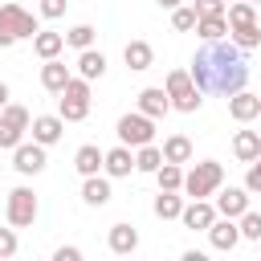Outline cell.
Instances as JSON below:
<instances>
[{
  "label": "cell",
  "instance_id": "30bf717a",
  "mask_svg": "<svg viewBox=\"0 0 261 261\" xmlns=\"http://www.w3.org/2000/svg\"><path fill=\"white\" fill-rule=\"evenodd\" d=\"M216 216H220V212H216V204H208V200H192V204H184V212H179L184 228H192V232H196V228L208 232Z\"/></svg>",
  "mask_w": 261,
  "mask_h": 261
},
{
  "label": "cell",
  "instance_id": "83f0119b",
  "mask_svg": "<svg viewBox=\"0 0 261 261\" xmlns=\"http://www.w3.org/2000/svg\"><path fill=\"white\" fill-rule=\"evenodd\" d=\"M196 33H200V41H224V37H228V16H224V12H220V16H200Z\"/></svg>",
  "mask_w": 261,
  "mask_h": 261
},
{
  "label": "cell",
  "instance_id": "ee69618b",
  "mask_svg": "<svg viewBox=\"0 0 261 261\" xmlns=\"http://www.w3.org/2000/svg\"><path fill=\"white\" fill-rule=\"evenodd\" d=\"M257 245H261V241H257Z\"/></svg>",
  "mask_w": 261,
  "mask_h": 261
},
{
  "label": "cell",
  "instance_id": "836d02e7",
  "mask_svg": "<svg viewBox=\"0 0 261 261\" xmlns=\"http://www.w3.org/2000/svg\"><path fill=\"white\" fill-rule=\"evenodd\" d=\"M237 224H241V241H261V212H241L237 216Z\"/></svg>",
  "mask_w": 261,
  "mask_h": 261
},
{
  "label": "cell",
  "instance_id": "d590c367",
  "mask_svg": "<svg viewBox=\"0 0 261 261\" xmlns=\"http://www.w3.org/2000/svg\"><path fill=\"white\" fill-rule=\"evenodd\" d=\"M20 143H24V130H16V126L0 122V147H4V151H12V147H20Z\"/></svg>",
  "mask_w": 261,
  "mask_h": 261
},
{
  "label": "cell",
  "instance_id": "f1b7e54d",
  "mask_svg": "<svg viewBox=\"0 0 261 261\" xmlns=\"http://www.w3.org/2000/svg\"><path fill=\"white\" fill-rule=\"evenodd\" d=\"M155 184L163 192H184V163H167L163 159V167L155 171Z\"/></svg>",
  "mask_w": 261,
  "mask_h": 261
},
{
  "label": "cell",
  "instance_id": "9a60e30c",
  "mask_svg": "<svg viewBox=\"0 0 261 261\" xmlns=\"http://www.w3.org/2000/svg\"><path fill=\"white\" fill-rule=\"evenodd\" d=\"M249 196H253L249 188H224V192L216 196V212H220V216H232V220H237L241 212H249Z\"/></svg>",
  "mask_w": 261,
  "mask_h": 261
},
{
  "label": "cell",
  "instance_id": "5b68a950",
  "mask_svg": "<svg viewBox=\"0 0 261 261\" xmlns=\"http://www.w3.org/2000/svg\"><path fill=\"white\" fill-rule=\"evenodd\" d=\"M57 114L65 118V122H82L86 114H90V77H69L65 82V90L57 94Z\"/></svg>",
  "mask_w": 261,
  "mask_h": 261
},
{
  "label": "cell",
  "instance_id": "8992f818",
  "mask_svg": "<svg viewBox=\"0 0 261 261\" xmlns=\"http://www.w3.org/2000/svg\"><path fill=\"white\" fill-rule=\"evenodd\" d=\"M114 135H118V143H126V147L155 143V118H147L143 110H130V114H122V118L114 122Z\"/></svg>",
  "mask_w": 261,
  "mask_h": 261
},
{
  "label": "cell",
  "instance_id": "f6af8a7d",
  "mask_svg": "<svg viewBox=\"0 0 261 261\" xmlns=\"http://www.w3.org/2000/svg\"><path fill=\"white\" fill-rule=\"evenodd\" d=\"M253 4H257V0H253Z\"/></svg>",
  "mask_w": 261,
  "mask_h": 261
},
{
  "label": "cell",
  "instance_id": "ba28073f",
  "mask_svg": "<svg viewBox=\"0 0 261 261\" xmlns=\"http://www.w3.org/2000/svg\"><path fill=\"white\" fill-rule=\"evenodd\" d=\"M45 163H49V155H45V147L33 139V143H20V147H12V167L20 171V175H41L45 171Z\"/></svg>",
  "mask_w": 261,
  "mask_h": 261
},
{
  "label": "cell",
  "instance_id": "7bdbcfd3",
  "mask_svg": "<svg viewBox=\"0 0 261 261\" xmlns=\"http://www.w3.org/2000/svg\"><path fill=\"white\" fill-rule=\"evenodd\" d=\"M224 4H232V0H224Z\"/></svg>",
  "mask_w": 261,
  "mask_h": 261
},
{
  "label": "cell",
  "instance_id": "52a82bcc",
  "mask_svg": "<svg viewBox=\"0 0 261 261\" xmlns=\"http://www.w3.org/2000/svg\"><path fill=\"white\" fill-rule=\"evenodd\" d=\"M4 220L12 224V228H29L33 220H37V192L33 188H12L8 192V204H4Z\"/></svg>",
  "mask_w": 261,
  "mask_h": 261
},
{
  "label": "cell",
  "instance_id": "603a6c76",
  "mask_svg": "<svg viewBox=\"0 0 261 261\" xmlns=\"http://www.w3.org/2000/svg\"><path fill=\"white\" fill-rule=\"evenodd\" d=\"M77 73H82V77H90V82H94V77H102V73H106V53H102V49H94V45H90V49H82V53H77Z\"/></svg>",
  "mask_w": 261,
  "mask_h": 261
},
{
  "label": "cell",
  "instance_id": "4fadbf2b",
  "mask_svg": "<svg viewBox=\"0 0 261 261\" xmlns=\"http://www.w3.org/2000/svg\"><path fill=\"white\" fill-rule=\"evenodd\" d=\"M102 171H106L110 179H122V175H130V171H135V147H126V143L110 147V151H106V163H102Z\"/></svg>",
  "mask_w": 261,
  "mask_h": 261
},
{
  "label": "cell",
  "instance_id": "4dcf8cb0",
  "mask_svg": "<svg viewBox=\"0 0 261 261\" xmlns=\"http://www.w3.org/2000/svg\"><path fill=\"white\" fill-rule=\"evenodd\" d=\"M94 37H98V33H94V24H73V29L65 33V45L82 53V49H90V45H94Z\"/></svg>",
  "mask_w": 261,
  "mask_h": 261
},
{
  "label": "cell",
  "instance_id": "8fae6325",
  "mask_svg": "<svg viewBox=\"0 0 261 261\" xmlns=\"http://www.w3.org/2000/svg\"><path fill=\"white\" fill-rule=\"evenodd\" d=\"M228 114H232V122H253V118H261V94L237 90V94L228 98Z\"/></svg>",
  "mask_w": 261,
  "mask_h": 261
},
{
  "label": "cell",
  "instance_id": "e0dca14e",
  "mask_svg": "<svg viewBox=\"0 0 261 261\" xmlns=\"http://www.w3.org/2000/svg\"><path fill=\"white\" fill-rule=\"evenodd\" d=\"M69 77H73V73H69V65H65L61 57H49V61L41 65V86H45L49 94H61Z\"/></svg>",
  "mask_w": 261,
  "mask_h": 261
},
{
  "label": "cell",
  "instance_id": "f546056e",
  "mask_svg": "<svg viewBox=\"0 0 261 261\" xmlns=\"http://www.w3.org/2000/svg\"><path fill=\"white\" fill-rule=\"evenodd\" d=\"M228 37H232V45L245 49V53L261 45V29H257V20H253V24H241V29H228Z\"/></svg>",
  "mask_w": 261,
  "mask_h": 261
},
{
  "label": "cell",
  "instance_id": "4316f807",
  "mask_svg": "<svg viewBox=\"0 0 261 261\" xmlns=\"http://www.w3.org/2000/svg\"><path fill=\"white\" fill-rule=\"evenodd\" d=\"M224 16H228V29L253 24V20H257V4H253V0H232V4L224 8Z\"/></svg>",
  "mask_w": 261,
  "mask_h": 261
},
{
  "label": "cell",
  "instance_id": "b9f144b4",
  "mask_svg": "<svg viewBox=\"0 0 261 261\" xmlns=\"http://www.w3.org/2000/svg\"><path fill=\"white\" fill-rule=\"evenodd\" d=\"M155 4H159V8H167V12H171V8H179V4H184V0H155Z\"/></svg>",
  "mask_w": 261,
  "mask_h": 261
},
{
  "label": "cell",
  "instance_id": "cb8c5ba5",
  "mask_svg": "<svg viewBox=\"0 0 261 261\" xmlns=\"http://www.w3.org/2000/svg\"><path fill=\"white\" fill-rule=\"evenodd\" d=\"M163 167V147H155V143H143V147H135V171H143V175H155Z\"/></svg>",
  "mask_w": 261,
  "mask_h": 261
},
{
  "label": "cell",
  "instance_id": "44dd1931",
  "mask_svg": "<svg viewBox=\"0 0 261 261\" xmlns=\"http://www.w3.org/2000/svg\"><path fill=\"white\" fill-rule=\"evenodd\" d=\"M232 155L241 163H253L261 155V130H237L232 135Z\"/></svg>",
  "mask_w": 261,
  "mask_h": 261
},
{
  "label": "cell",
  "instance_id": "6da1fadb",
  "mask_svg": "<svg viewBox=\"0 0 261 261\" xmlns=\"http://www.w3.org/2000/svg\"><path fill=\"white\" fill-rule=\"evenodd\" d=\"M192 82L204 90V94H224L232 98L237 90H245L249 82V65H245V49L228 41H204V49H196L192 57Z\"/></svg>",
  "mask_w": 261,
  "mask_h": 261
},
{
  "label": "cell",
  "instance_id": "7a4b0ae2",
  "mask_svg": "<svg viewBox=\"0 0 261 261\" xmlns=\"http://www.w3.org/2000/svg\"><path fill=\"white\" fill-rule=\"evenodd\" d=\"M37 33H41V20L24 4H16V0L0 4V49H8L16 41H33Z\"/></svg>",
  "mask_w": 261,
  "mask_h": 261
},
{
  "label": "cell",
  "instance_id": "3957f363",
  "mask_svg": "<svg viewBox=\"0 0 261 261\" xmlns=\"http://www.w3.org/2000/svg\"><path fill=\"white\" fill-rule=\"evenodd\" d=\"M163 90H167V98H171V110H179V114H196V110L204 106V90L192 82L188 69H171L167 82H163Z\"/></svg>",
  "mask_w": 261,
  "mask_h": 261
},
{
  "label": "cell",
  "instance_id": "d6a6232c",
  "mask_svg": "<svg viewBox=\"0 0 261 261\" xmlns=\"http://www.w3.org/2000/svg\"><path fill=\"white\" fill-rule=\"evenodd\" d=\"M200 24V16H196V8H188V4H179V8H171V29L175 33H192Z\"/></svg>",
  "mask_w": 261,
  "mask_h": 261
},
{
  "label": "cell",
  "instance_id": "74e56055",
  "mask_svg": "<svg viewBox=\"0 0 261 261\" xmlns=\"http://www.w3.org/2000/svg\"><path fill=\"white\" fill-rule=\"evenodd\" d=\"M65 8H69V0H41V16H45V20L65 16Z\"/></svg>",
  "mask_w": 261,
  "mask_h": 261
},
{
  "label": "cell",
  "instance_id": "d4e9b609",
  "mask_svg": "<svg viewBox=\"0 0 261 261\" xmlns=\"http://www.w3.org/2000/svg\"><path fill=\"white\" fill-rule=\"evenodd\" d=\"M163 159L167 163H192V139L188 135H167L163 139Z\"/></svg>",
  "mask_w": 261,
  "mask_h": 261
},
{
  "label": "cell",
  "instance_id": "d6986e66",
  "mask_svg": "<svg viewBox=\"0 0 261 261\" xmlns=\"http://www.w3.org/2000/svg\"><path fill=\"white\" fill-rule=\"evenodd\" d=\"M106 245H110V253H118V257L135 253V249H139V232H135V224H110Z\"/></svg>",
  "mask_w": 261,
  "mask_h": 261
},
{
  "label": "cell",
  "instance_id": "9c48e42d",
  "mask_svg": "<svg viewBox=\"0 0 261 261\" xmlns=\"http://www.w3.org/2000/svg\"><path fill=\"white\" fill-rule=\"evenodd\" d=\"M208 241H212V249H216V253H232V249H237V241H241V224H237L232 216H216V220H212V228H208Z\"/></svg>",
  "mask_w": 261,
  "mask_h": 261
},
{
  "label": "cell",
  "instance_id": "e575fe53",
  "mask_svg": "<svg viewBox=\"0 0 261 261\" xmlns=\"http://www.w3.org/2000/svg\"><path fill=\"white\" fill-rule=\"evenodd\" d=\"M16 249H20V241H16V228H12V224H8V228H0V261L16 257Z\"/></svg>",
  "mask_w": 261,
  "mask_h": 261
},
{
  "label": "cell",
  "instance_id": "ab89813d",
  "mask_svg": "<svg viewBox=\"0 0 261 261\" xmlns=\"http://www.w3.org/2000/svg\"><path fill=\"white\" fill-rule=\"evenodd\" d=\"M53 261H82V249H77V245H61V249L53 253Z\"/></svg>",
  "mask_w": 261,
  "mask_h": 261
},
{
  "label": "cell",
  "instance_id": "ac0fdd59",
  "mask_svg": "<svg viewBox=\"0 0 261 261\" xmlns=\"http://www.w3.org/2000/svg\"><path fill=\"white\" fill-rule=\"evenodd\" d=\"M110 175H86V184H82V200L90 204V208H106L110 204Z\"/></svg>",
  "mask_w": 261,
  "mask_h": 261
},
{
  "label": "cell",
  "instance_id": "7c38bea8",
  "mask_svg": "<svg viewBox=\"0 0 261 261\" xmlns=\"http://www.w3.org/2000/svg\"><path fill=\"white\" fill-rule=\"evenodd\" d=\"M29 130H33V139H37L41 147H53V143L65 135V118H61V114H37Z\"/></svg>",
  "mask_w": 261,
  "mask_h": 261
},
{
  "label": "cell",
  "instance_id": "f35d334b",
  "mask_svg": "<svg viewBox=\"0 0 261 261\" xmlns=\"http://www.w3.org/2000/svg\"><path fill=\"white\" fill-rule=\"evenodd\" d=\"M245 188H249V192H261V155L249 163V171H245Z\"/></svg>",
  "mask_w": 261,
  "mask_h": 261
},
{
  "label": "cell",
  "instance_id": "1f68e13d",
  "mask_svg": "<svg viewBox=\"0 0 261 261\" xmlns=\"http://www.w3.org/2000/svg\"><path fill=\"white\" fill-rule=\"evenodd\" d=\"M0 122H8V126H16V130H29V126H33V114H29L24 106L8 102V106L0 110Z\"/></svg>",
  "mask_w": 261,
  "mask_h": 261
},
{
  "label": "cell",
  "instance_id": "277c9868",
  "mask_svg": "<svg viewBox=\"0 0 261 261\" xmlns=\"http://www.w3.org/2000/svg\"><path fill=\"white\" fill-rule=\"evenodd\" d=\"M220 184H224V163H216V159H204V163H196L192 171H184V192H188V200H208L212 192H220Z\"/></svg>",
  "mask_w": 261,
  "mask_h": 261
},
{
  "label": "cell",
  "instance_id": "484cf974",
  "mask_svg": "<svg viewBox=\"0 0 261 261\" xmlns=\"http://www.w3.org/2000/svg\"><path fill=\"white\" fill-rule=\"evenodd\" d=\"M151 208H155V216H159V220H179V212H184V196H179V192H163V188H159V196H155V204H151Z\"/></svg>",
  "mask_w": 261,
  "mask_h": 261
},
{
  "label": "cell",
  "instance_id": "5bb4252c",
  "mask_svg": "<svg viewBox=\"0 0 261 261\" xmlns=\"http://www.w3.org/2000/svg\"><path fill=\"white\" fill-rule=\"evenodd\" d=\"M139 110H143L147 118H163V114L171 110L167 90H163V86H147V90H139Z\"/></svg>",
  "mask_w": 261,
  "mask_h": 261
},
{
  "label": "cell",
  "instance_id": "60d3db41",
  "mask_svg": "<svg viewBox=\"0 0 261 261\" xmlns=\"http://www.w3.org/2000/svg\"><path fill=\"white\" fill-rule=\"evenodd\" d=\"M8 98H12V94H8V82H0V110L8 106Z\"/></svg>",
  "mask_w": 261,
  "mask_h": 261
},
{
  "label": "cell",
  "instance_id": "8d00e7d4",
  "mask_svg": "<svg viewBox=\"0 0 261 261\" xmlns=\"http://www.w3.org/2000/svg\"><path fill=\"white\" fill-rule=\"evenodd\" d=\"M192 8H196V16H220L228 4L224 0H192Z\"/></svg>",
  "mask_w": 261,
  "mask_h": 261
},
{
  "label": "cell",
  "instance_id": "ffe728a7",
  "mask_svg": "<svg viewBox=\"0 0 261 261\" xmlns=\"http://www.w3.org/2000/svg\"><path fill=\"white\" fill-rule=\"evenodd\" d=\"M102 163H106V151H98L94 143L77 147V155H73V167H77V175H82V179H86V175H98V171H102Z\"/></svg>",
  "mask_w": 261,
  "mask_h": 261
},
{
  "label": "cell",
  "instance_id": "2e32d148",
  "mask_svg": "<svg viewBox=\"0 0 261 261\" xmlns=\"http://www.w3.org/2000/svg\"><path fill=\"white\" fill-rule=\"evenodd\" d=\"M122 61H126V69L143 73V69L155 65V49H151L147 41H126V45H122Z\"/></svg>",
  "mask_w": 261,
  "mask_h": 261
},
{
  "label": "cell",
  "instance_id": "7402d4cb",
  "mask_svg": "<svg viewBox=\"0 0 261 261\" xmlns=\"http://www.w3.org/2000/svg\"><path fill=\"white\" fill-rule=\"evenodd\" d=\"M61 49H65V33H49V29H41V33L33 37V53H37L41 61L61 57Z\"/></svg>",
  "mask_w": 261,
  "mask_h": 261
}]
</instances>
